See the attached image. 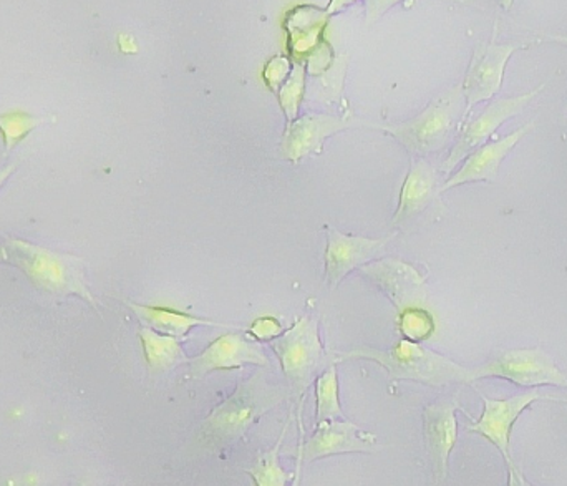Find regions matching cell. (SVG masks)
Returning <instances> with one entry per match:
<instances>
[{
  "label": "cell",
  "mask_w": 567,
  "mask_h": 486,
  "mask_svg": "<svg viewBox=\"0 0 567 486\" xmlns=\"http://www.w3.org/2000/svg\"><path fill=\"white\" fill-rule=\"evenodd\" d=\"M284 397L286 392L281 387L269 384L265 375L256 374L239 384L235 394L218 405L203 422L202 441L208 445L239 441L266 412L281 404Z\"/></svg>",
  "instance_id": "obj_1"
},
{
  "label": "cell",
  "mask_w": 567,
  "mask_h": 486,
  "mask_svg": "<svg viewBox=\"0 0 567 486\" xmlns=\"http://www.w3.org/2000/svg\"><path fill=\"white\" fill-rule=\"evenodd\" d=\"M0 259L19 268L40 289L59 296L75 294L95 306V299L83 281L80 261L72 256L13 239L2 246Z\"/></svg>",
  "instance_id": "obj_2"
},
{
  "label": "cell",
  "mask_w": 567,
  "mask_h": 486,
  "mask_svg": "<svg viewBox=\"0 0 567 486\" xmlns=\"http://www.w3.org/2000/svg\"><path fill=\"white\" fill-rule=\"evenodd\" d=\"M370 359L379 362L386 369L392 378L410 379L430 385H445L452 382L470 384L473 379V369H465L443 355L420 348L416 342L400 341L390 351H373V349H357L347 352L343 359Z\"/></svg>",
  "instance_id": "obj_3"
},
{
  "label": "cell",
  "mask_w": 567,
  "mask_h": 486,
  "mask_svg": "<svg viewBox=\"0 0 567 486\" xmlns=\"http://www.w3.org/2000/svg\"><path fill=\"white\" fill-rule=\"evenodd\" d=\"M462 86L450 90L445 95L430 103L419 116L400 125L382 126L392 133L409 152L416 155L439 152L445 146L463 113Z\"/></svg>",
  "instance_id": "obj_4"
},
{
  "label": "cell",
  "mask_w": 567,
  "mask_h": 486,
  "mask_svg": "<svg viewBox=\"0 0 567 486\" xmlns=\"http://www.w3.org/2000/svg\"><path fill=\"white\" fill-rule=\"evenodd\" d=\"M498 378L522 387L556 385L567 387V378L553 358L542 349L506 351L482 368L473 369V379Z\"/></svg>",
  "instance_id": "obj_5"
},
{
  "label": "cell",
  "mask_w": 567,
  "mask_h": 486,
  "mask_svg": "<svg viewBox=\"0 0 567 486\" xmlns=\"http://www.w3.org/2000/svg\"><path fill=\"white\" fill-rule=\"evenodd\" d=\"M272 348L290 387L302 395L322 358L317 322L309 318L299 319L289 331L279 335Z\"/></svg>",
  "instance_id": "obj_6"
},
{
  "label": "cell",
  "mask_w": 567,
  "mask_h": 486,
  "mask_svg": "<svg viewBox=\"0 0 567 486\" xmlns=\"http://www.w3.org/2000/svg\"><path fill=\"white\" fill-rule=\"evenodd\" d=\"M542 90H545V85H539L538 89L532 90V92L525 93V95L498 100V102L492 103L482 115L476 116L473 122H470L468 125L463 128L458 142L453 146L449 159H446L445 165H443V169H445L446 173L452 172L470 153L485 145L486 139H488L503 123L508 122L509 118L522 113L525 106L528 105L535 96L539 95Z\"/></svg>",
  "instance_id": "obj_7"
},
{
  "label": "cell",
  "mask_w": 567,
  "mask_h": 486,
  "mask_svg": "<svg viewBox=\"0 0 567 486\" xmlns=\"http://www.w3.org/2000/svg\"><path fill=\"white\" fill-rule=\"evenodd\" d=\"M518 49V43H502V45L488 43L476 50L462 85L466 110L472 108L476 103L493 99L499 92L505 79L506 65Z\"/></svg>",
  "instance_id": "obj_8"
},
{
  "label": "cell",
  "mask_w": 567,
  "mask_h": 486,
  "mask_svg": "<svg viewBox=\"0 0 567 486\" xmlns=\"http://www.w3.org/2000/svg\"><path fill=\"white\" fill-rule=\"evenodd\" d=\"M542 394L538 391L526 392V394L515 395L505 401H496V399L483 397L482 417L470 425L468 431L482 435L486 441L492 442L499 454L505 457L506 464H512V454H509V442H512V431L516 421L522 417L523 412L539 401Z\"/></svg>",
  "instance_id": "obj_9"
},
{
  "label": "cell",
  "mask_w": 567,
  "mask_h": 486,
  "mask_svg": "<svg viewBox=\"0 0 567 486\" xmlns=\"http://www.w3.org/2000/svg\"><path fill=\"white\" fill-rule=\"evenodd\" d=\"M392 238L369 239L346 236L337 229L327 231L326 281L336 288L357 266L375 258Z\"/></svg>",
  "instance_id": "obj_10"
},
{
  "label": "cell",
  "mask_w": 567,
  "mask_h": 486,
  "mask_svg": "<svg viewBox=\"0 0 567 486\" xmlns=\"http://www.w3.org/2000/svg\"><path fill=\"white\" fill-rule=\"evenodd\" d=\"M375 448V437L367 434L355 424L327 421L317 424V431L303 445L302 454L303 462H313L330 455L359 454V452H373Z\"/></svg>",
  "instance_id": "obj_11"
},
{
  "label": "cell",
  "mask_w": 567,
  "mask_h": 486,
  "mask_svg": "<svg viewBox=\"0 0 567 486\" xmlns=\"http://www.w3.org/2000/svg\"><path fill=\"white\" fill-rule=\"evenodd\" d=\"M246 364L268 365V359L261 348L243 335L226 334L189 362V375L199 379L213 371H229Z\"/></svg>",
  "instance_id": "obj_12"
},
{
  "label": "cell",
  "mask_w": 567,
  "mask_h": 486,
  "mask_svg": "<svg viewBox=\"0 0 567 486\" xmlns=\"http://www.w3.org/2000/svg\"><path fill=\"white\" fill-rule=\"evenodd\" d=\"M533 128H535V122L526 123L525 126L516 130L512 135L505 136V138L498 139V142L486 143V145L480 146L478 149L470 153L465 165L445 183L442 192L455 188V186L466 185V183L495 182L503 159L509 155V152H512Z\"/></svg>",
  "instance_id": "obj_13"
},
{
  "label": "cell",
  "mask_w": 567,
  "mask_h": 486,
  "mask_svg": "<svg viewBox=\"0 0 567 486\" xmlns=\"http://www.w3.org/2000/svg\"><path fill=\"white\" fill-rule=\"evenodd\" d=\"M456 402H439L425 411V437L439 480H445L450 455L458 441Z\"/></svg>",
  "instance_id": "obj_14"
},
{
  "label": "cell",
  "mask_w": 567,
  "mask_h": 486,
  "mask_svg": "<svg viewBox=\"0 0 567 486\" xmlns=\"http://www.w3.org/2000/svg\"><path fill=\"white\" fill-rule=\"evenodd\" d=\"M349 126V122L329 115H307L293 120L284 135L282 155L290 162H299L303 156L316 152L323 139Z\"/></svg>",
  "instance_id": "obj_15"
},
{
  "label": "cell",
  "mask_w": 567,
  "mask_h": 486,
  "mask_svg": "<svg viewBox=\"0 0 567 486\" xmlns=\"http://www.w3.org/2000/svg\"><path fill=\"white\" fill-rule=\"evenodd\" d=\"M436 173L425 159L413 163L400 193L399 211L393 223L409 221L430 205L435 195Z\"/></svg>",
  "instance_id": "obj_16"
},
{
  "label": "cell",
  "mask_w": 567,
  "mask_h": 486,
  "mask_svg": "<svg viewBox=\"0 0 567 486\" xmlns=\"http://www.w3.org/2000/svg\"><path fill=\"white\" fill-rule=\"evenodd\" d=\"M128 306L153 331L159 332V334L172 335V338H182V335L188 334L196 325H221V328H229V325L216 324V322L208 321V319L195 318V316L173 311V309L132 304V302Z\"/></svg>",
  "instance_id": "obj_17"
},
{
  "label": "cell",
  "mask_w": 567,
  "mask_h": 486,
  "mask_svg": "<svg viewBox=\"0 0 567 486\" xmlns=\"http://www.w3.org/2000/svg\"><path fill=\"white\" fill-rule=\"evenodd\" d=\"M140 339H142L143 351L152 372L169 371L185 361L182 344L172 335L159 334L153 329H142Z\"/></svg>",
  "instance_id": "obj_18"
},
{
  "label": "cell",
  "mask_w": 567,
  "mask_h": 486,
  "mask_svg": "<svg viewBox=\"0 0 567 486\" xmlns=\"http://www.w3.org/2000/svg\"><path fill=\"white\" fill-rule=\"evenodd\" d=\"M289 424L290 418L286 422V425H284L281 437H279L278 444L275 445V448L266 452V454L259 455L255 467L246 471V474L251 477V480L255 482L256 486L287 485V474L282 471L281 464H279V451H281L282 441L284 437H286Z\"/></svg>",
  "instance_id": "obj_19"
},
{
  "label": "cell",
  "mask_w": 567,
  "mask_h": 486,
  "mask_svg": "<svg viewBox=\"0 0 567 486\" xmlns=\"http://www.w3.org/2000/svg\"><path fill=\"white\" fill-rule=\"evenodd\" d=\"M293 23L296 25H289L290 46H292L293 53H302L316 45L320 30L326 23V15L313 12L312 9H303L293 17Z\"/></svg>",
  "instance_id": "obj_20"
},
{
  "label": "cell",
  "mask_w": 567,
  "mask_h": 486,
  "mask_svg": "<svg viewBox=\"0 0 567 486\" xmlns=\"http://www.w3.org/2000/svg\"><path fill=\"white\" fill-rule=\"evenodd\" d=\"M317 424L342 417L339 404V382L336 368L323 372L316 382Z\"/></svg>",
  "instance_id": "obj_21"
},
{
  "label": "cell",
  "mask_w": 567,
  "mask_h": 486,
  "mask_svg": "<svg viewBox=\"0 0 567 486\" xmlns=\"http://www.w3.org/2000/svg\"><path fill=\"white\" fill-rule=\"evenodd\" d=\"M39 125L40 118L23 112V110H10V112L0 113V136H2L6 152L16 148Z\"/></svg>",
  "instance_id": "obj_22"
},
{
  "label": "cell",
  "mask_w": 567,
  "mask_h": 486,
  "mask_svg": "<svg viewBox=\"0 0 567 486\" xmlns=\"http://www.w3.org/2000/svg\"><path fill=\"white\" fill-rule=\"evenodd\" d=\"M303 79H306V72H303L302 63H299L293 66L292 72L279 90V100H281V106L289 123L297 118V112H299L300 100L303 95Z\"/></svg>",
  "instance_id": "obj_23"
},
{
  "label": "cell",
  "mask_w": 567,
  "mask_h": 486,
  "mask_svg": "<svg viewBox=\"0 0 567 486\" xmlns=\"http://www.w3.org/2000/svg\"><path fill=\"white\" fill-rule=\"evenodd\" d=\"M433 329H435V324H433L432 316L423 309H409L403 312L400 331L405 335L406 341L419 344L420 341H425L433 334Z\"/></svg>",
  "instance_id": "obj_24"
},
{
  "label": "cell",
  "mask_w": 567,
  "mask_h": 486,
  "mask_svg": "<svg viewBox=\"0 0 567 486\" xmlns=\"http://www.w3.org/2000/svg\"><path fill=\"white\" fill-rule=\"evenodd\" d=\"M290 75V62L287 56L278 55L266 65L265 80L269 89L275 93H279L282 83L286 82L287 76Z\"/></svg>",
  "instance_id": "obj_25"
},
{
  "label": "cell",
  "mask_w": 567,
  "mask_h": 486,
  "mask_svg": "<svg viewBox=\"0 0 567 486\" xmlns=\"http://www.w3.org/2000/svg\"><path fill=\"white\" fill-rule=\"evenodd\" d=\"M252 335L259 341H268V339H276L284 334L281 322L276 321L275 318H262L252 324L249 329Z\"/></svg>",
  "instance_id": "obj_26"
},
{
  "label": "cell",
  "mask_w": 567,
  "mask_h": 486,
  "mask_svg": "<svg viewBox=\"0 0 567 486\" xmlns=\"http://www.w3.org/2000/svg\"><path fill=\"white\" fill-rule=\"evenodd\" d=\"M399 2L402 0H365L367 22H375L386 10L392 9Z\"/></svg>",
  "instance_id": "obj_27"
},
{
  "label": "cell",
  "mask_w": 567,
  "mask_h": 486,
  "mask_svg": "<svg viewBox=\"0 0 567 486\" xmlns=\"http://www.w3.org/2000/svg\"><path fill=\"white\" fill-rule=\"evenodd\" d=\"M525 478H523L522 472L515 467V464H508V486H525L523 485Z\"/></svg>",
  "instance_id": "obj_28"
},
{
  "label": "cell",
  "mask_w": 567,
  "mask_h": 486,
  "mask_svg": "<svg viewBox=\"0 0 567 486\" xmlns=\"http://www.w3.org/2000/svg\"><path fill=\"white\" fill-rule=\"evenodd\" d=\"M355 0H330L329 7H327V13L332 15V13L340 12V10L346 9V7L352 6Z\"/></svg>",
  "instance_id": "obj_29"
},
{
  "label": "cell",
  "mask_w": 567,
  "mask_h": 486,
  "mask_svg": "<svg viewBox=\"0 0 567 486\" xmlns=\"http://www.w3.org/2000/svg\"><path fill=\"white\" fill-rule=\"evenodd\" d=\"M302 447H303V438H300L299 458H297V474H296L297 478H296V482H293V486H300V468H302V462H303Z\"/></svg>",
  "instance_id": "obj_30"
},
{
  "label": "cell",
  "mask_w": 567,
  "mask_h": 486,
  "mask_svg": "<svg viewBox=\"0 0 567 486\" xmlns=\"http://www.w3.org/2000/svg\"><path fill=\"white\" fill-rule=\"evenodd\" d=\"M16 165L6 166V168L0 169V188H2L3 183L10 178L13 172H16Z\"/></svg>",
  "instance_id": "obj_31"
},
{
  "label": "cell",
  "mask_w": 567,
  "mask_h": 486,
  "mask_svg": "<svg viewBox=\"0 0 567 486\" xmlns=\"http://www.w3.org/2000/svg\"><path fill=\"white\" fill-rule=\"evenodd\" d=\"M545 40H548V42L561 43V45L567 46V35H548L545 37Z\"/></svg>",
  "instance_id": "obj_32"
},
{
  "label": "cell",
  "mask_w": 567,
  "mask_h": 486,
  "mask_svg": "<svg viewBox=\"0 0 567 486\" xmlns=\"http://www.w3.org/2000/svg\"><path fill=\"white\" fill-rule=\"evenodd\" d=\"M499 6L503 7L505 10H512L513 3H515V0H498Z\"/></svg>",
  "instance_id": "obj_33"
},
{
  "label": "cell",
  "mask_w": 567,
  "mask_h": 486,
  "mask_svg": "<svg viewBox=\"0 0 567 486\" xmlns=\"http://www.w3.org/2000/svg\"><path fill=\"white\" fill-rule=\"evenodd\" d=\"M523 485H525V486H533V485H529L528 482H523Z\"/></svg>",
  "instance_id": "obj_34"
}]
</instances>
